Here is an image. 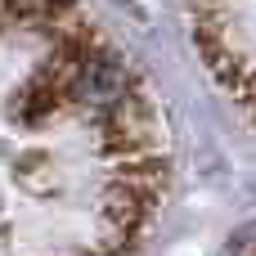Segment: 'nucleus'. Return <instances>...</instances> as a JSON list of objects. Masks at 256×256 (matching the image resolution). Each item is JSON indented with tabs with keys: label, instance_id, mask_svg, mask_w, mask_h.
Returning <instances> with one entry per match:
<instances>
[{
	"label": "nucleus",
	"instance_id": "nucleus-1",
	"mask_svg": "<svg viewBox=\"0 0 256 256\" xmlns=\"http://www.w3.org/2000/svg\"><path fill=\"white\" fill-rule=\"evenodd\" d=\"M171 184L158 90L76 0H0V256H135Z\"/></svg>",
	"mask_w": 256,
	"mask_h": 256
},
{
	"label": "nucleus",
	"instance_id": "nucleus-2",
	"mask_svg": "<svg viewBox=\"0 0 256 256\" xmlns=\"http://www.w3.org/2000/svg\"><path fill=\"white\" fill-rule=\"evenodd\" d=\"M198 58L256 126V0H184Z\"/></svg>",
	"mask_w": 256,
	"mask_h": 256
}]
</instances>
